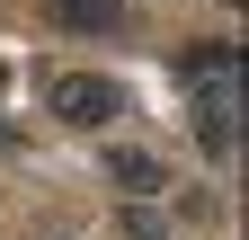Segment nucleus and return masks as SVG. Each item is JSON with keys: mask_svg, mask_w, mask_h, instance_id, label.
<instances>
[{"mask_svg": "<svg viewBox=\"0 0 249 240\" xmlns=\"http://www.w3.org/2000/svg\"><path fill=\"white\" fill-rule=\"evenodd\" d=\"M196 142H205V160H231V142H240V80H205L196 89Z\"/></svg>", "mask_w": 249, "mask_h": 240, "instance_id": "f257e3e1", "label": "nucleus"}, {"mask_svg": "<svg viewBox=\"0 0 249 240\" xmlns=\"http://www.w3.org/2000/svg\"><path fill=\"white\" fill-rule=\"evenodd\" d=\"M53 116H62V125H107V116H116V80H98V71H62L53 80Z\"/></svg>", "mask_w": 249, "mask_h": 240, "instance_id": "f03ea898", "label": "nucleus"}, {"mask_svg": "<svg viewBox=\"0 0 249 240\" xmlns=\"http://www.w3.org/2000/svg\"><path fill=\"white\" fill-rule=\"evenodd\" d=\"M107 178H116V187L134 196V205H142V196H160V187H169V160H160V152H134V142H124V152H107Z\"/></svg>", "mask_w": 249, "mask_h": 240, "instance_id": "7ed1b4c3", "label": "nucleus"}, {"mask_svg": "<svg viewBox=\"0 0 249 240\" xmlns=\"http://www.w3.org/2000/svg\"><path fill=\"white\" fill-rule=\"evenodd\" d=\"M53 27H71V36H116L124 0H53Z\"/></svg>", "mask_w": 249, "mask_h": 240, "instance_id": "20e7f679", "label": "nucleus"}, {"mask_svg": "<svg viewBox=\"0 0 249 240\" xmlns=\"http://www.w3.org/2000/svg\"><path fill=\"white\" fill-rule=\"evenodd\" d=\"M124 231H134V240H160V214H151V205H124V214H116Z\"/></svg>", "mask_w": 249, "mask_h": 240, "instance_id": "39448f33", "label": "nucleus"}]
</instances>
